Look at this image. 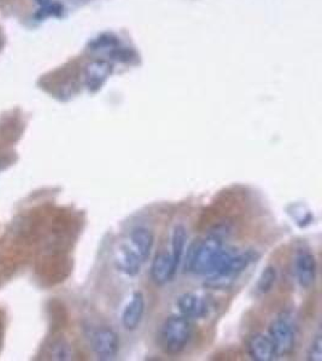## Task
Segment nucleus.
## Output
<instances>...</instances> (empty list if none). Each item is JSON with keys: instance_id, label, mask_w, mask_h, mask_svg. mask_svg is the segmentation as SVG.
I'll use <instances>...</instances> for the list:
<instances>
[{"instance_id": "obj_1", "label": "nucleus", "mask_w": 322, "mask_h": 361, "mask_svg": "<svg viewBox=\"0 0 322 361\" xmlns=\"http://www.w3.org/2000/svg\"><path fill=\"white\" fill-rule=\"evenodd\" d=\"M236 252L223 246L222 238L210 234L199 241L191 272L194 275L210 276L217 274Z\"/></svg>"}, {"instance_id": "obj_2", "label": "nucleus", "mask_w": 322, "mask_h": 361, "mask_svg": "<svg viewBox=\"0 0 322 361\" xmlns=\"http://www.w3.org/2000/svg\"><path fill=\"white\" fill-rule=\"evenodd\" d=\"M193 337V324L190 318L174 314L165 318L158 330L157 342L160 348L167 355H179L187 345H190Z\"/></svg>"}, {"instance_id": "obj_3", "label": "nucleus", "mask_w": 322, "mask_h": 361, "mask_svg": "<svg viewBox=\"0 0 322 361\" xmlns=\"http://www.w3.org/2000/svg\"><path fill=\"white\" fill-rule=\"evenodd\" d=\"M87 340L92 352L100 360H112L120 350V336L112 326H90L87 328Z\"/></svg>"}, {"instance_id": "obj_4", "label": "nucleus", "mask_w": 322, "mask_h": 361, "mask_svg": "<svg viewBox=\"0 0 322 361\" xmlns=\"http://www.w3.org/2000/svg\"><path fill=\"white\" fill-rule=\"evenodd\" d=\"M278 357H286L294 352L297 341V329L294 320L287 314H281L273 320L268 328Z\"/></svg>"}, {"instance_id": "obj_5", "label": "nucleus", "mask_w": 322, "mask_h": 361, "mask_svg": "<svg viewBox=\"0 0 322 361\" xmlns=\"http://www.w3.org/2000/svg\"><path fill=\"white\" fill-rule=\"evenodd\" d=\"M258 255L254 250H246L243 253H234L227 264L221 270L209 277V286L214 288L226 287L234 282L244 271L246 270L254 262H256Z\"/></svg>"}, {"instance_id": "obj_6", "label": "nucleus", "mask_w": 322, "mask_h": 361, "mask_svg": "<svg viewBox=\"0 0 322 361\" xmlns=\"http://www.w3.org/2000/svg\"><path fill=\"white\" fill-rule=\"evenodd\" d=\"M294 274L302 288L308 289L315 283L318 275V264L315 255L306 248H299L294 255Z\"/></svg>"}, {"instance_id": "obj_7", "label": "nucleus", "mask_w": 322, "mask_h": 361, "mask_svg": "<svg viewBox=\"0 0 322 361\" xmlns=\"http://www.w3.org/2000/svg\"><path fill=\"white\" fill-rule=\"evenodd\" d=\"M114 71L112 63L107 59H95L85 68V85L90 92H97L107 82Z\"/></svg>"}, {"instance_id": "obj_8", "label": "nucleus", "mask_w": 322, "mask_h": 361, "mask_svg": "<svg viewBox=\"0 0 322 361\" xmlns=\"http://www.w3.org/2000/svg\"><path fill=\"white\" fill-rule=\"evenodd\" d=\"M249 357L255 361H272L278 357L272 338L268 334H254L246 342Z\"/></svg>"}, {"instance_id": "obj_9", "label": "nucleus", "mask_w": 322, "mask_h": 361, "mask_svg": "<svg viewBox=\"0 0 322 361\" xmlns=\"http://www.w3.org/2000/svg\"><path fill=\"white\" fill-rule=\"evenodd\" d=\"M177 267L174 265L172 255L160 252L158 255H155L151 267H150V277L153 279V283L162 287L174 279L177 274Z\"/></svg>"}, {"instance_id": "obj_10", "label": "nucleus", "mask_w": 322, "mask_h": 361, "mask_svg": "<svg viewBox=\"0 0 322 361\" xmlns=\"http://www.w3.org/2000/svg\"><path fill=\"white\" fill-rule=\"evenodd\" d=\"M145 296L141 292H136L133 294L132 299L124 308V312L121 316L122 325L127 331H134L139 328L145 314Z\"/></svg>"}, {"instance_id": "obj_11", "label": "nucleus", "mask_w": 322, "mask_h": 361, "mask_svg": "<svg viewBox=\"0 0 322 361\" xmlns=\"http://www.w3.org/2000/svg\"><path fill=\"white\" fill-rule=\"evenodd\" d=\"M177 307L179 312L184 317L190 319H199L204 318L209 312L205 300L194 293H184L177 299Z\"/></svg>"}, {"instance_id": "obj_12", "label": "nucleus", "mask_w": 322, "mask_h": 361, "mask_svg": "<svg viewBox=\"0 0 322 361\" xmlns=\"http://www.w3.org/2000/svg\"><path fill=\"white\" fill-rule=\"evenodd\" d=\"M141 258L138 257L132 247L121 246L116 250L115 267L117 271L127 277H136L141 271Z\"/></svg>"}, {"instance_id": "obj_13", "label": "nucleus", "mask_w": 322, "mask_h": 361, "mask_svg": "<svg viewBox=\"0 0 322 361\" xmlns=\"http://www.w3.org/2000/svg\"><path fill=\"white\" fill-rule=\"evenodd\" d=\"M131 245L141 262L149 260L155 245V235L145 226H136L131 233Z\"/></svg>"}, {"instance_id": "obj_14", "label": "nucleus", "mask_w": 322, "mask_h": 361, "mask_svg": "<svg viewBox=\"0 0 322 361\" xmlns=\"http://www.w3.org/2000/svg\"><path fill=\"white\" fill-rule=\"evenodd\" d=\"M187 243V230L184 224H177L174 226L173 235H172V259H173L174 265L178 270L182 258H184V252Z\"/></svg>"}, {"instance_id": "obj_15", "label": "nucleus", "mask_w": 322, "mask_h": 361, "mask_svg": "<svg viewBox=\"0 0 322 361\" xmlns=\"http://www.w3.org/2000/svg\"><path fill=\"white\" fill-rule=\"evenodd\" d=\"M278 272L275 267L269 265L261 272L257 281L256 289L260 294H268L272 290L274 284L277 282Z\"/></svg>"}, {"instance_id": "obj_16", "label": "nucleus", "mask_w": 322, "mask_h": 361, "mask_svg": "<svg viewBox=\"0 0 322 361\" xmlns=\"http://www.w3.org/2000/svg\"><path fill=\"white\" fill-rule=\"evenodd\" d=\"M71 355V345L66 341H56L51 347V359L54 360H69Z\"/></svg>"}, {"instance_id": "obj_17", "label": "nucleus", "mask_w": 322, "mask_h": 361, "mask_svg": "<svg viewBox=\"0 0 322 361\" xmlns=\"http://www.w3.org/2000/svg\"><path fill=\"white\" fill-rule=\"evenodd\" d=\"M306 359L309 361H321L322 360V337L321 334L318 333L314 337V340L311 341L308 353H306Z\"/></svg>"}, {"instance_id": "obj_18", "label": "nucleus", "mask_w": 322, "mask_h": 361, "mask_svg": "<svg viewBox=\"0 0 322 361\" xmlns=\"http://www.w3.org/2000/svg\"><path fill=\"white\" fill-rule=\"evenodd\" d=\"M37 4L40 5L42 8H46V6H50L52 4V0H35Z\"/></svg>"}]
</instances>
